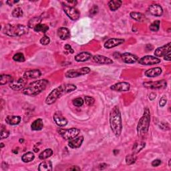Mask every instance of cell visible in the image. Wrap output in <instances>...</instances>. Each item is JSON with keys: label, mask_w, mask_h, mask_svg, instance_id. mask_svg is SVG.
<instances>
[{"label": "cell", "mask_w": 171, "mask_h": 171, "mask_svg": "<svg viewBox=\"0 0 171 171\" xmlns=\"http://www.w3.org/2000/svg\"><path fill=\"white\" fill-rule=\"evenodd\" d=\"M110 88L116 92H127L130 89V84L128 82H122L111 86Z\"/></svg>", "instance_id": "7c38bea8"}, {"label": "cell", "mask_w": 171, "mask_h": 171, "mask_svg": "<svg viewBox=\"0 0 171 171\" xmlns=\"http://www.w3.org/2000/svg\"><path fill=\"white\" fill-rule=\"evenodd\" d=\"M84 138L83 136H77V137L69 140V142H68V146L73 149L78 148L82 146L83 142H84Z\"/></svg>", "instance_id": "ac0fdd59"}, {"label": "cell", "mask_w": 171, "mask_h": 171, "mask_svg": "<svg viewBox=\"0 0 171 171\" xmlns=\"http://www.w3.org/2000/svg\"><path fill=\"white\" fill-rule=\"evenodd\" d=\"M92 57V56L90 52H82L76 55L74 57V59L78 62H84L91 59Z\"/></svg>", "instance_id": "44dd1931"}, {"label": "cell", "mask_w": 171, "mask_h": 171, "mask_svg": "<svg viewBox=\"0 0 171 171\" xmlns=\"http://www.w3.org/2000/svg\"><path fill=\"white\" fill-rule=\"evenodd\" d=\"M13 60L14 61L18 62H23L26 60L24 55L22 53H20V52L16 53V54L13 56Z\"/></svg>", "instance_id": "74e56055"}, {"label": "cell", "mask_w": 171, "mask_h": 171, "mask_svg": "<svg viewBox=\"0 0 171 171\" xmlns=\"http://www.w3.org/2000/svg\"><path fill=\"white\" fill-rule=\"evenodd\" d=\"M161 164V160L160 159H155L154 160L151 164H152L153 167H158V166Z\"/></svg>", "instance_id": "bcb514c9"}, {"label": "cell", "mask_w": 171, "mask_h": 171, "mask_svg": "<svg viewBox=\"0 0 171 171\" xmlns=\"http://www.w3.org/2000/svg\"><path fill=\"white\" fill-rule=\"evenodd\" d=\"M53 118L56 123V124L58 126L63 127V126H66L68 124V120L62 115V114L60 112H56V113L53 114Z\"/></svg>", "instance_id": "e0dca14e"}, {"label": "cell", "mask_w": 171, "mask_h": 171, "mask_svg": "<svg viewBox=\"0 0 171 171\" xmlns=\"http://www.w3.org/2000/svg\"><path fill=\"white\" fill-rule=\"evenodd\" d=\"M64 49L66 50V51L68 52V53H74V50H73L72 46L69 44H66L64 46Z\"/></svg>", "instance_id": "f6af8a7d"}, {"label": "cell", "mask_w": 171, "mask_h": 171, "mask_svg": "<svg viewBox=\"0 0 171 171\" xmlns=\"http://www.w3.org/2000/svg\"><path fill=\"white\" fill-rule=\"evenodd\" d=\"M146 146V143L143 141H138L135 143L133 146V153L134 154H138L140 151L144 148Z\"/></svg>", "instance_id": "83f0119b"}, {"label": "cell", "mask_w": 171, "mask_h": 171, "mask_svg": "<svg viewBox=\"0 0 171 171\" xmlns=\"http://www.w3.org/2000/svg\"><path fill=\"white\" fill-rule=\"evenodd\" d=\"M148 12L154 16L160 17L163 14V9L159 4H152L148 8Z\"/></svg>", "instance_id": "2e32d148"}, {"label": "cell", "mask_w": 171, "mask_h": 171, "mask_svg": "<svg viewBox=\"0 0 171 171\" xmlns=\"http://www.w3.org/2000/svg\"><path fill=\"white\" fill-rule=\"evenodd\" d=\"M109 122L110 128L112 133L116 136L119 137L123 131V120H122L121 112L118 106H114L110 112Z\"/></svg>", "instance_id": "7a4b0ae2"}, {"label": "cell", "mask_w": 171, "mask_h": 171, "mask_svg": "<svg viewBox=\"0 0 171 171\" xmlns=\"http://www.w3.org/2000/svg\"><path fill=\"white\" fill-rule=\"evenodd\" d=\"M41 44L42 45H44V46H46V45H48L49 43H50V38H49L48 36H43L40 40Z\"/></svg>", "instance_id": "60d3db41"}, {"label": "cell", "mask_w": 171, "mask_h": 171, "mask_svg": "<svg viewBox=\"0 0 171 171\" xmlns=\"http://www.w3.org/2000/svg\"><path fill=\"white\" fill-rule=\"evenodd\" d=\"M126 163L128 165H131L135 163V162L137 160V156L136 154H128L126 156Z\"/></svg>", "instance_id": "836d02e7"}, {"label": "cell", "mask_w": 171, "mask_h": 171, "mask_svg": "<svg viewBox=\"0 0 171 171\" xmlns=\"http://www.w3.org/2000/svg\"><path fill=\"white\" fill-rule=\"evenodd\" d=\"M23 138H20V139H19V143H23Z\"/></svg>", "instance_id": "f5cc1de1"}, {"label": "cell", "mask_w": 171, "mask_h": 171, "mask_svg": "<svg viewBox=\"0 0 171 171\" xmlns=\"http://www.w3.org/2000/svg\"><path fill=\"white\" fill-rule=\"evenodd\" d=\"M98 11H99L98 7L97 6H96V5H94V6L90 9V15L91 16H94L96 15L98 13Z\"/></svg>", "instance_id": "7bdbcfd3"}, {"label": "cell", "mask_w": 171, "mask_h": 171, "mask_svg": "<svg viewBox=\"0 0 171 171\" xmlns=\"http://www.w3.org/2000/svg\"><path fill=\"white\" fill-rule=\"evenodd\" d=\"M63 10L66 14V16L73 21H76L80 18V13L76 8L73 6H68L64 3H62Z\"/></svg>", "instance_id": "ba28073f"}, {"label": "cell", "mask_w": 171, "mask_h": 171, "mask_svg": "<svg viewBox=\"0 0 171 171\" xmlns=\"http://www.w3.org/2000/svg\"><path fill=\"white\" fill-rule=\"evenodd\" d=\"M58 132L63 139L70 140L78 136L80 133V130L77 128H72L70 129H60Z\"/></svg>", "instance_id": "8992f818"}, {"label": "cell", "mask_w": 171, "mask_h": 171, "mask_svg": "<svg viewBox=\"0 0 171 171\" xmlns=\"http://www.w3.org/2000/svg\"><path fill=\"white\" fill-rule=\"evenodd\" d=\"M68 170H80L81 168L79 167H78V166H73L72 167L70 168L69 169H68Z\"/></svg>", "instance_id": "816d5d0a"}, {"label": "cell", "mask_w": 171, "mask_h": 171, "mask_svg": "<svg viewBox=\"0 0 171 171\" xmlns=\"http://www.w3.org/2000/svg\"><path fill=\"white\" fill-rule=\"evenodd\" d=\"M150 123V112L148 108H146L144 111V114L138 121L137 125V133L140 137L144 136L148 133Z\"/></svg>", "instance_id": "5b68a950"}, {"label": "cell", "mask_w": 171, "mask_h": 171, "mask_svg": "<svg viewBox=\"0 0 171 171\" xmlns=\"http://www.w3.org/2000/svg\"><path fill=\"white\" fill-rule=\"evenodd\" d=\"M171 50V43L168 42L166 45L163 46L159 47L156 48L154 51V55L156 57H163L166 54H167L168 52H170Z\"/></svg>", "instance_id": "5bb4252c"}, {"label": "cell", "mask_w": 171, "mask_h": 171, "mask_svg": "<svg viewBox=\"0 0 171 171\" xmlns=\"http://www.w3.org/2000/svg\"><path fill=\"white\" fill-rule=\"evenodd\" d=\"M84 102L88 106H92L95 103V100L94 98H92L89 96H86L84 97Z\"/></svg>", "instance_id": "ab89813d"}, {"label": "cell", "mask_w": 171, "mask_h": 171, "mask_svg": "<svg viewBox=\"0 0 171 171\" xmlns=\"http://www.w3.org/2000/svg\"><path fill=\"white\" fill-rule=\"evenodd\" d=\"M156 97V94L154 93V92H151V93L149 94V99L150 100H154Z\"/></svg>", "instance_id": "7dc6e473"}, {"label": "cell", "mask_w": 171, "mask_h": 171, "mask_svg": "<svg viewBox=\"0 0 171 171\" xmlns=\"http://www.w3.org/2000/svg\"><path fill=\"white\" fill-rule=\"evenodd\" d=\"M139 64L143 66H152L154 64H158L161 62L160 59L158 58L153 56H145L138 60Z\"/></svg>", "instance_id": "30bf717a"}, {"label": "cell", "mask_w": 171, "mask_h": 171, "mask_svg": "<svg viewBox=\"0 0 171 171\" xmlns=\"http://www.w3.org/2000/svg\"><path fill=\"white\" fill-rule=\"evenodd\" d=\"M12 14L13 17L18 18H21L23 16V10L21 8H16L12 11Z\"/></svg>", "instance_id": "8d00e7d4"}, {"label": "cell", "mask_w": 171, "mask_h": 171, "mask_svg": "<svg viewBox=\"0 0 171 171\" xmlns=\"http://www.w3.org/2000/svg\"><path fill=\"white\" fill-rule=\"evenodd\" d=\"M38 151H39L38 148H34V152H35V153H38Z\"/></svg>", "instance_id": "db71d44e"}, {"label": "cell", "mask_w": 171, "mask_h": 171, "mask_svg": "<svg viewBox=\"0 0 171 171\" xmlns=\"http://www.w3.org/2000/svg\"><path fill=\"white\" fill-rule=\"evenodd\" d=\"M91 70L88 67H83L79 69H71L65 73V76L68 78H74L89 74Z\"/></svg>", "instance_id": "52a82bcc"}, {"label": "cell", "mask_w": 171, "mask_h": 171, "mask_svg": "<svg viewBox=\"0 0 171 171\" xmlns=\"http://www.w3.org/2000/svg\"><path fill=\"white\" fill-rule=\"evenodd\" d=\"M171 53L170 52H168L167 54H166L164 56V60H167V61H170L171 60Z\"/></svg>", "instance_id": "c3c4849f"}, {"label": "cell", "mask_w": 171, "mask_h": 171, "mask_svg": "<svg viewBox=\"0 0 171 171\" xmlns=\"http://www.w3.org/2000/svg\"><path fill=\"white\" fill-rule=\"evenodd\" d=\"M93 60L98 64H112L113 63V60L110 58L101 55H95L93 56Z\"/></svg>", "instance_id": "d6986e66"}, {"label": "cell", "mask_w": 171, "mask_h": 171, "mask_svg": "<svg viewBox=\"0 0 171 171\" xmlns=\"http://www.w3.org/2000/svg\"><path fill=\"white\" fill-rule=\"evenodd\" d=\"M58 36L62 40H66L70 37V32L67 28L62 27L58 29Z\"/></svg>", "instance_id": "603a6c76"}, {"label": "cell", "mask_w": 171, "mask_h": 171, "mask_svg": "<svg viewBox=\"0 0 171 171\" xmlns=\"http://www.w3.org/2000/svg\"><path fill=\"white\" fill-rule=\"evenodd\" d=\"M42 75V73L38 69H33V70H30L26 71L23 74V77L26 78L27 80L28 79H35V78H38L40 77Z\"/></svg>", "instance_id": "ffe728a7"}, {"label": "cell", "mask_w": 171, "mask_h": 171, "mask_svg": "<svg viewBox=\"0 0 171 171\" xmlns=\"http://www.w3.org/2000/svg\"><path fill=\"white\" fill-rule=\"evenodd\" d=\"M18 2H19L18 1H12V0H10V1H7L6 3L9 6H13V4H15Z\"/></svg>", "instance_id": "f907efd6"}, {"label": "cell", "mask_w": 171, "mask_h": 171, "mask_svg": "<svg viewBox=\"0 0 171 171\" xmlns=\"http://www.w3.org/2000/svg\"><path fill=\"white\" fill-rule=\"evenodd\" d=\"M33 30L36 32H42V33H46L48 30H49V27L46 25V24L40 23L35 28L33 29Z\"/></svg>", "instance_id": "e575fe53"}, {"label": "cell", "mask_w": 171, "mask_h": 171, "mask_svg": "<svg viewBox=\"0 0 171 171\" xmlns=\"http://www.w3.org/2000/svg\"><path fill=\"white\" fill-rule=\"evenodd\" d=\"M167 83L164 80L155 82H147L143 83V86L146 88L153 90L165 88L167 87Z\"/></svg>", "instance_id": "9c48e42d"}, {"label": "cell", "mask_w": 171, "mask_h": 171, "mask_svg": "<svg viewBox=\"0 0 171 171\" xmlns=\"http://www.w3.org/2000/svg\"><path fill=\"white\" fill-rule=\"evenodd\" d=\"M4 146V144L3 143H1V148H3Z\"/></svg>", "instance_id": "11a10c76"}, {"label": "cell", "mask_w": 171, "mask_h": 171, "mask_svg": "<svg viewBox=\"0 0 171 171\" xmlns=\"http://www.w3.org/2000/svg\"><path fill=\"white\" fill-rule=\"evenodd\" d=\"M35 158V155L32 152H28L22 156V160L23 163H30Z\"/></svg>", "instance_id": "1f68e13d"}, {"label": "cell", "mask_w": 171, "mask_h": 171, "mask_svg": "<svg viewBox=\"0 0 171 171\" xmlns=\"http://www.w3.org/2000/svg\"><path fill=\"white\" fill-rule=\"evenodd\" d=\"M167 103V98L165 96H163V97H161L160 100H159V106L160 107H164Z\"/></svg>", "instance_id": "ee69618b"}, {"label": "cell", "mask_w": 171, "mask_h": 171, "mask_svg": "<svg viewBox=\"0 0 171 171\" xmlns=\"http://www.w3.org/2000/svg\"><path fill=\"white\" fill-rule=\"evenodd\" d=\"M162 72H163L162 68L160 67H156V68H151V69L147 70L145 72L144 74L146 77L154 78V77H157L160 76L161 74H162Z\"/></svg>", "instance_id": "7402d4cb"}, {"label": "cell", "mask_w": 171, "mask_h": 171, "mask_svg": "<svg viewBox=\"0 0 171 171\" xmlns=\"http://www.w3.org/2000/svg\"><path fill=\"white\" fill-rule=\"evenodd\" d=\"M12 81V77L9 74H2L0 76V85L3 86Z\"/></svg>", "instance_id": "d6a6232c"}, {"label": "cell", "mask_w": 171, "mask_h": 171, "mask_svg": "<svg viewBox=\"0 0 171 171\" xmlns=\"http://www.w3.org/2000/svg\"><path fill=\"white\" fill-rule=\"evenodd\" d=\"M43 127V120L42 118H38L34 120L31 124V128L34 131H39L42 130Z\"/></svg>", "instance_id": "484cf974"}, {"label": "cell", "mask_w": 171, "mask_h": 171, "mask_svg": "<svg viewBox=\"0 0 171 171\" xmlns=\"http://www.w3.org/2000/svg\"><path fill=\"white\" fill-rule=\"evenodd\" d=\"M52 170V163L50 160H43V162L39 164V171H51Z\"/></svg>", "instance_id": "d4e9b609"}, {"label": "cell", "mask_w": 171, "mask_h": 171, "mask_svg": "<svg viewBox=\"0 0 171 171\" xmlns=\"http://www.w3.org/2000/svg\"><path fill=\"white\" fill-rule=\"evenodd\" d=\"M42 20V18L40 16H36V17H33V18L30 19L28 22V27L29 28H32L34 29L39 24H40Z\"/></svg>", "instance_id": "4316f807"}, {"label": "cell", "mask_w": 171, "mask_h": 171, "mask_svg": "<svg viewBox=\"0 0 171 171\" xmlns=\"http://www.w3.org/2000/svg\"><path fill=\"white\" fill-rule=\"evenodd\" d=\"M170 162H171V160L170 159L169 160V162H168V166H169V167H170Z\"/></svg>", "instance_id": "9f6ffc18"}, {"label": "cell", "mask_w": 171, "mask_h": 171, "mask_svg": "<svg viewBox=\"0 0 171 171\" xmlns=\"http://www.w3.org/2000/svg\"><path fill=\"white\" fill-rule=\"evenodd\" d=\"M27 84V79L24 78H19L17 80H13L9 83V88L13 90H21L24 88Z\"/></svg>", "instance_id": "8fae6325"}, {"label": "cell", "mask_w": 171, "mask_h": 171, "mask_svg": "<svg viewBox=\"0 0 171 171\" xmlns=\"http://www.w3.org/2000/svg\"><path fill=\"white\" fill-rule=\"evenodd\" d=\"M53 150L51 148H46L39 155V158L40 160H46L53 155Z\"/></svg>", "instance_id": "4dcf8cb0"}, {"label": "cell", "mask_w": 171, "mask_h": 171, "mask_svg": "<svg viewBox=\"0 0 171 171\" xmlns=\"http://www.w3.org/2000/svg\"><path fill=\"white\" fill-rule=\"evenodd\" d=\"M77 88L76 85L72 84H64L59 86L53 89L46 98V103L48 105H51L60 98L66 94L75 91Z\"/></svg>", "instance_id": "6da1fadb"}, {"label": "cell", "mask_w": 171, "mask_h": 171, "mask_svg": "<svg viewBox=\"0 0 171 171\" xmlns=\"http://www.w3.org/2000/svg\"><path fill=\"white\" fill-rule=\"evenodd\" d=\"M49 84L48 80L46 79L39 80L31 82L22 91L23 94L29 96H35L40 94L41 92L45 90Z\"/></svg>", "instance_id": "3957f363"}, {"label": "cell", "mask_w": 171, "mask_h": 171, "mask_svg": "<svg viewBox=\"0 0 171 171\" xmlns=\"http://www.w3.org/2000/svg\"><path fill=\"white\" fill-rule=\"evenodd\" d=\"M160 22L159 20H156L153 22L149 26L150 30L152 32H158L160 29Z\"/></svg>", "instance_id": "d590c367"}, {"label": "cell", "mask_w": 171, "mask_h": 171, "mask_svg": "<svg viewBox=\"0 0 171 171\" xmlns=\"http://www.w3.org/2000/svg\"><path fill=\"white\" fill-rule=\"evenodd\" d=\"M28 32V27L22 24H6L3 28V33L10 37L22 36Z\"/></svg>", "instance_id": "277c9868"}, {"label": "cell", "mask_w": 171, "mask_h": 171, "mask_svg": "<svg viewBox=\"0 0 171 171\" xmlns=\"http://www.w3.org/2000/svg\"><path fill=\"white\" fill-rule=\"evenodd\" d=\"M125 42L124 39L122 38H110L104 43V47L106 49H111L123 44Z\"/></svg>", "instance_id": "9a60e30c"}, {"label": "cell", "mask_w": 171, "mask_h": 171, "mask_svg": "<svg viewBox=\"0 0 171 171\" xmlns=\"http://www.w3.org/2000/svg\"><path fill=\"white\" fill-rule=\"evenodd\" d=\"M130 16L132 19H133L136 22H142L145 19V16L143 13L140 12H133L130 13Z\"/></svg>", "instance_id": "f546056e"}, {"label": "cell", "mask_w": 171, "mask_h": 171, "mask_svg": "<svg viewBox=\"0 0 171 171\" xmlns=\"http://www.w3.org/2000/svg\"><path fill=\"white\" fill-rule=\"evenodd\" d=\"M84 100H83L82 98H80V97L76 98V99L73 100V104H74V106H75L76 107L82 106L83 104H84Z\"/></svg>", "instance_id": "f35d334b"}, {"label": "cell", "mask_w": 171, "mask_h": 171, "mask_svg": "<svg viewBox=\"0 0 171 171\" xmlns=\"http://www.w3.org/2000/svg\"><path fill=\"white\" fill-rule=\"evenodd\" d=\"M120 58L123 61V62L126 63H134L138 62L139 60L137 56L128 52L122 53V54H120Z\"/></svg>", "instance_id": "4fadbf2b"}, {"label": "cell", "mask_w": 171, "mask_h": 171, "mask_svg": "<svg viewBox=\"0 0 171 171\" xmlns=\"http://www.w3.org/2000/svg\"><path fill=\"white\" fill-rule=\"evenodd\" d=\"M107 166L108 165H107V164H106V163H102V164H99L98 168H99V170H104L107 167Z\"/></svg>", "instance_id": "681fc988"}, {"label": "cell", "mask_w": 171, "mask_h": 171, "mask_svg": "<svg viewBox=\"0 0 171 171\" xmlns=\"http://www.w3.org/2000/svg\"><path fill=\"white\" fill-rule=\"evenodd\" d=\"M122 3H123V2L120 1V0H111L108 4L110 10L114 12L120 8Z\"/></svg>", "instance_id": "f1b7e54d"}, {"label": "cell", "mask_w": 171, "mask_h": 171, "mask_svg": "<svg viewBox=\"0 0 171 171\" xmlns=\"http://www.w3.org/2000/svg\"><path fill=\"white\" fill-rule=\"evenodd\" d=\"M22 118L19 116H7L5 121L6 123L9 125L15 126L18 125L21 122Z\"/></svg>", "instance_id": "cb8c5ba5"}, {"label": "cell", "mask_w": 171, "mask_h": 171, "mask_svg": "<svg viewBox=\"0 0 171 171\" xmlns=\"http://www.w3.org/2000/svg\"><path fill=\"white\" fill-rule=\"evenodd\" d=\"M0 136H1V140L7 138L9 136V131L2 128L1 130V133H0Z\"/></svg>", "instance_id": "b9f144b4"}]
</instances>
